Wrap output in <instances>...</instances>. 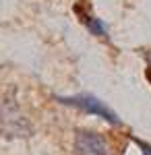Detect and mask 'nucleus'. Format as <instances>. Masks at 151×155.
<instances>
[{
	"label": "nucleus",
	"instance_id": "4",
	"mask_svg": "<svg viewBox=\"0 0 151 155\" xmlns=\"http://www.w3.org/2000/svg\"><path fill=\"white\" fill-rule=\"evenodd\" d=\"M135 143H137V147L141 149V153L143 155H151V145L149 143H143V141H139V139H133Z\"/></svg>",
	"mask_w": 151,
	"mask_h": 155
},
{
	"label": "nucleus",
	"instance_id": "3",
	"mask_svg": "<svg viewBox=\"0 0 151 155\" xmlns=\"http://www.w3.org/2000/svg\"><path fill=\"white\" fill-rule=\"evenodd\" d=\"M75 12H77L79 21H81V23L85 25L89 31H91L93 35H99V37H106V35H108L106 25L102 23V19H97V17L91 12V4H89L87 0H79V2L75 4Z\"/></svg>",
	"mask_w": 151,
	"mask_h": 155
},
{
	"label": "nucleus",
	"instance_id": "5",
	"mask_svg": "<svg viewBox=\"0 0 151 155\" xmlns=\"http://www.w3.org/2000/svg\"><path fill=\"white\" fill-rule=\"evenodd\" d=\"M145 77H147V81L151 83V64L147 66V68H145Z\"/></svg>",
	"mask_w": 151,
	"mask_h": 155
},
{
	"label": "nucleus",
	"instance_id": "2",
	"mask_svg": "<svg viewBox=\"0 0 151 155\" xmlns=\"http://www.w3.org/2000/svg\"><path fill=\"white\" fill-rule=\"evenodd\" d=\"M75 153L77 155H114V151L99 132L77 130L75 132Z\"/></svg>",
	"mask_w": 151,
	"mask_h": 155
},
{
	"label": "nucleus",
	"instance_id": "1",
	"mask_svg": "<svg viewBox=\"0 0 151 155\" xmlns=\"http://www.w3.org/2000/svg\"><path fill=\"white\" fill-rule=\"evenodd\" d=\"M56 101H60L62 106H69V107H77L89 116H97V118L106 120L108 124L112 126H122V120L118 118V114L114 110L106 106L99 97L91 95V93H79V95H58Z\"/></svg>",
	"mask_w": 151,
	"mask_h": 155
}]
</instances>
